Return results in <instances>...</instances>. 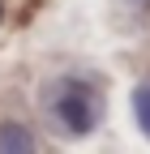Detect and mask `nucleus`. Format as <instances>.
Masks as SVG:
<instances>
[{
    "mask_svg": "<svg viewBox=\"0 0 150 154\" xmlns=\"http://www.w3.org/2000/svg\"><path fill=\"white\" fill-rule=\"evenodd\" d=\"M52 111H56V120H60L64 133L86 137V133L99 124V116H103V99H99V90L90 86V82L64 77L60 90H56V99H52Z\"/></svg>",
    "mask_w": 150,
    "mask_h": 154,
    "instance_id": "1",
    "label": "nucleus"
},
{
    "mask_svg": "<svg viewBox=\"0 0 150 154\" xmlns=\"http://www.w3.org/2000/svg\"><path fill=\"white\" fill-rule=\"evenodd\" d=\"M0 150H34L30 128H22V124H5V128H0Z\"/></svg>",
    "mask_w": 150,
    "mask_h": 154,
    "instance_id": "2",
    "label": "nucleus"
},
{
    "mask_svg": "<svg viewBox=\"0 0 150 154\" xmlns=\"http://www.w3.org/2000/svg\"><path fill=\"white\" fill-rule=\"evenodd\" d=\"M133 111H137L142 133L150 137V86H137V94H133Z\"/></svg>",
    "mask_w": 150,
    "mask_h": 154,
    "instance_id": "3",
    "label": "nucleus"
},
{
    "mask_svg": "<svg viewBox=\"0 0 150 154\" xmlns=\"http://www.w3.org/2000/svg\"><path fill=\"white\" fill-rule=\"evenodd\" d=\"M133 5H137V9H150V0H133Z\"/></svg>",
    "mask_w": 150,
    "mask_h": 154,
    "instance_id": "4",
    "label": "nucleus"
}]
</instances>
